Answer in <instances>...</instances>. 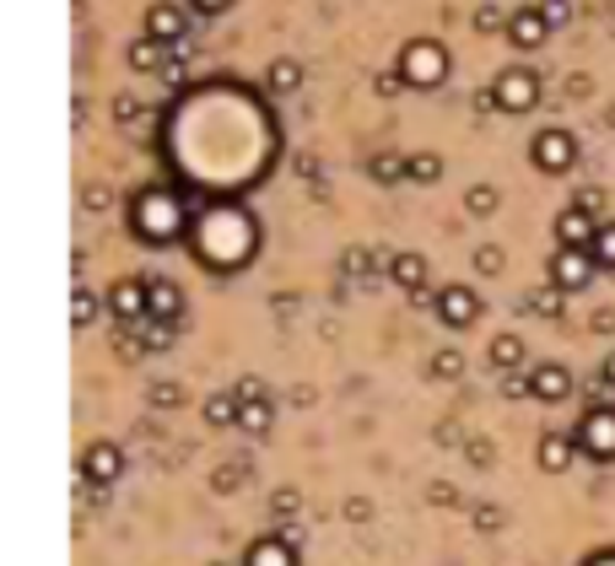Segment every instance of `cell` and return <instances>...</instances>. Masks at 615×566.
<instances>
[{"instance_id": "23", "label": "cell", "mask_w": 615, "mask_h": 566, "mask_svg": "<svg viewBox=\"0 0 615 566\" xmlns=\"http://www.w3.org/2000/svg\"><path fill=\"white\" fill-rule=\"evenodd\" d=\"M492 362L496 367H519V362H524V340H519V335H496V340H492Z\"/></svg>"}, {"instance_id": "22", "label": "cell", "mask_w": 615, "mask_h": 566, "mask_svg": "<svg viewBox=\"0 0 615 566\" xmlns=\"http://www.w3.org/2000/svg\"><path fill=\"white\" fill-rule=\"evenodd\" d=\"M410 178H416V184H438V178H443V157H438V152H416V157H410Z\"/></svg>"}, {"instance_id": "36", "label": "cell", "mask_w": 615, "mask_h": 566, "mask_svg": "<svg viewBox=\"0 0 615 566\" xmlns=\"http://www.w3.org/2000/svg\"><path fill=\"white\" fill-rule=\"evenodd\" d=\"M502 394H508V400H519V394H530V378H508V383H502Z\"/></svg>"}, {"instance_id": "10", "label": "cell", "mask_w": 615, "mask_h": 566, "mask_svg": "<svg viewBox=\"0 0 615 566\" xmlns=\"http://www.w3.org/2000/svg\"><path fill=\"white\" fill-rule=\"evenodd\" d=\"M594 238H599V222L588 216V210H562L556 216V248H594Z\"/></svg>"}, {"instance_id": "38", "label": "cell", "mask_w": 615, "mask_h": 566, "mask_svg": "<svg viewBox=\"0 0 615 566\" xmlns=\"http://www.w3.org/2000/svg\"><path fill=\"white\" fill-rule=\"evenodd\" d=\"M599 383H605V389H615V351L599 362Z\"/></svg>"}, {"instance_id": "42", "label": "cell", "mask_w": 615, "mask_h": 566, "mask_svg": "<svg viewBox=\"0 0 615 566\" xmlns=\"http://www.w3.org/2000/svg\"><path fill=\"white\" fill-rule=\"evenodd\" d=\"M216 566H222V562H216Z\"/></svg>"}, {"instance_id": "16", "label": "cell", "mask_w": 615, "mask_h": 566, "mask_svg": "<svg viewBox=\"0 0 615 566\" xmlns=\"http://www.w3.org/2000/svg\"><path fill=\"white\" fill-rule=\"evenodd\" d=\"M146 291H152V319L157 323H173L178 319V308H184V291L173 281H146Z\"/></svg>"}, {"instance_id": "28", "label": "cell", "mask_w": 615, "mask_h": 566, "mask_svg": "<svg viewBox=\"0 0 615 566\" xmlns=\"http://www.w3.org/2000/svg\"><path fill=\"white\" fill-rule=\"evenodd\" d=\"M92 319H98V297H92V291H76V302H71V323L86 329Z\"/></svg>"}, {"instance_id": "21", "label": "cell", "mask_w": 615, "mask_h": 566, "mask_svg": "<svg viewBox=\"0 0 615 566\" xmlns=\"http://www.w3.org/2000/svg\"><path fill=\"white\" fill-rule=\"evenodd\" d=\"M130 65H135V71H163V65H167V60H163V43H157V39L130 43Z\"/></svg>"}, {"instance_id": "5", "label": "cell", "mask_w": 615, "mask_h": 566, "mask_svg": "<svg viewBox=\"0 0 615 566\" xmlns=\"http://www.w3.org/2000/svg\"><path fill=\"white\" fill-rule=\"evenodd\" d=\"M594 248H556L551 254V286H562V291H583V286L594 281Z\"/></svg>"}, {"instance_id": "8", "label": "cell", "mask_w": 615, "mask_h": 566, "mask_svg": "<svg viewBox=\"0 0 615 566\" xmlns=\"http://www.w3.org/2000/svg\"><path fill=\"white\" fill-rule=\"evenodd\" d=\"M438 319L449 323V329L475 323L481 319V297H475L470 286H443V291H438Z\"/></svg>"}, {"instance_id": "17", "label": "cell", "mask_w": 615, "mask_h": 566, "mask_svg": "<svg viewBox=\"0 0 615 566\" xmlns=\"http://www.w3.org/2000/svg\"><path fill=\"white\" fill-rule=\"evenodd\" d=\"M244 566H297V562H291V545H287V539H254V545H248V562Z\"/></svg>"}, {"instance_id": "33", "label": "cell", "mask_w": 615, "mask_h": 566, "mask_svg": "<svg viewBox=\"0 0 615 566\" xmlns=\"http://www.w3.org/2000/svg\"><path fill=\"white\" fill-rule=\"evenodd\" d=\"M178 400H184V394H178V383H157V389H152V404H163V410H167V404H178Z\"/></svg>"}, {"instance_id": "24", "label": "cell", "mask_w": 615, "mask_h": 566, "mask_svg": "<svg viewBox=\"0 0 615 566\" xmlns=\"http://www.w3.org/2000/svg\"><path fill=\"white\" fill-rule=\"evenodd\" d=\"M378 184H400V178H410V162H400V157H372V167H368Z\"/></svg>"}, {"instance_id": "7", "label": "cell", "mask_w": 615, "mask_h": 566, "mask_svg": "<svg viewBox=\"0 0 615 566\" xmlns=\"http://www.w3.org/2000/svg\"><path fill=\"white\" fill-rule=\"evenodd\" d=\"M577 162V141L567 130H540L534 135V167L540 173H567Z\"/></svg>"}, {"instance_id": "12", "label": "cell", "mask_w": 615, "mask_h": 566, "mask_svg": "<svg viewBox=\"0 0 615 566\" xmlns=\"http://www.w3.org/2000/svg\"><path fill=\"white\" fill-rule=\"evenodd\" d=\"M109 308H114L124 323L152 319V291H146V281H120L114 291H109Z\"/></svg>"}, {"instance_id": "41", "label": "cell", "mask_w": 615, "mask_h": 566, "mask_svg": "<svg viewBox=\"0 0 615 566\" xmlns=\"http://www.w3.org/2000/svg\"><path fill=\"white\" fill-rule=\"evenodd\" d=\"M611 124H615V109H611Z\"/></svg>"}, {"instance_id": "35", "label": "cell", "mask_w": 615, "mask_h": 566, "mask_svg": "<svg viewBox=\"0 0 615 566\" xmlns=\"http://www.w3.org/2000/svg\"><path fill=\"white\" fill-rule=\"evenodd\" d=\"M540 17H545V22H567V0H545Z\"/></svg>"}, {"instance_id": "18", "label": "cell", "mask_w": 615, "mask_h": 566, "mask_svg": "<svg viewBox=\"0 0 615 566\" xmlns=\"http://www.w3.org/2000/svg\"><path fill=\"white\" fill-rule=\"evenodd\" d=\"M389 276L406 286V291H421V281H427V259H421V254H394V259H389Z\"/></svg>"}, {"instance_id": "19", "label": "cell", "mask_w": 615, "mask_h": 566, "mask_svg": "<svg viewBox=\"0 0 615 566\" xmlns=\"http://www.w3.org/2000/svg\"><path fill=\"white\" fill-rule=\"evenodd\" d=\"M238 415H244V400H238V394H211V400H205V421H211V426H238Z\"/></svg>"}, {"instance_id": "14", "label": "cell", "mask_w": 615, "mask_h": 566, "mask_svg": "<svg viewBox=\"0 0 615 566\" xmlns=\"http://www.w3.org/2000/svg\"><path fill=\"white\" fill-rule=\"evenodd\" d=\"M82 470H86V481L109 485V481H120L124 453H120L114 443H92V447H86V459H82Z\"/></svg>"}, {"instance_id": "29", "label": "cell", "mask_w": 615, "mask_h": 566, "mask_svg": "<svg viewBox=\"0 0 615 566\" xmlns=\"http://www.w3.org/2000/svg\"><path fill=\"white\" fill-rule=\"evenodd\" d=\"M297 81H303V65H297V60H281V65L270 71V86H276V92H287V86H297Z\"/></svg>"}, {"instance_id": "15", "label": "cell", "mask_w": 615, "mask_h": 566, "mask_svg": "<svg viewBox=\"0 0 615 566\" xmlns=\"http://www.w3.org/2000/svg\"><path fill=\"white\" fill-rule=\"evenodd\" d=\"M573 459H577V438H562V432H545V438H540V470L562 475V470H573Z\"/></svg>"}, {"instance_id": "40", "label": "cell", "mask_w": 615, "mask_h": 566, "mask_svg": "<svg viewBox=\"0 0 615 566\" xmlns=\"http://www.w3.org/2000/svg\"><path fill=\"white\" fill-rule=\"evenodd\" d=\"M588 566H615V550H605V556H594Z\"/></svg>"}, {"instance_id": "39", "label": "cell", "mask_w": 615, "mask_h": 566, "mask_svg": "<svg viewBox=\"0 0 615 566\" xmlns=\"http://www.w3.org/2000/svg\"><path fill=\"white\" fill-rule=\"evenodd\" d=\"M189 6H195V11H211V17H216V11H227L233 0H189Z\"/></svg>"}, {"instance_id": "25", "label": "cell", "mask_w": 615, "mask_h": 566, "mask_svg": "<svg viewBox=\"0 0 615 566\" xmlns=\"http://www.w3.org/2000/svg\"><path fill=\"white\" fill-rule=\"evenodd\" d=\"M238 426H244V432H270V400H248Z\"/></svg>"}, {"instance_id": "34", "label": "cell", "mask_w": 615, "mask_h": 566, "mask_svg": "<svg viewBox=\"0 0 615 566\" xmlns=\"http://www.w3.org/2000/svg\"><path fill=\"white\" fill-rule=\"evenodd\" d=\"M475 28H481V33H492V28H502V17H496V6H481V11H475Z\"/></svg>"}, {"instance_id": "11", "label": "cell", "mask_w": 615, "mask_h": 566, "mask_svg": "<svg viewBox=\"0 0 615 566\" xmlns=\"http://www.w3.org/2000/svg\"><path fill=\"white\" fill-rule=\"evenodd\" d=\"M184 28H189V17L173 6V0H157L152 11H146V39L157 43H184Z\"/></svg>"}, {"instance_id": "1", "label": "cell", "mask_w": 615, "mask_h": 566, "mask_svg": "<svg viewBox=\"0 0 615 566\" xmlns=\"http://www.w3.org/2000/svg\"><path fill=\"white\" fill-rule=\"evenodd\" d=\"M195 243H201L205 265H238L248 254V243H254V233H248V222L238 210H216V216H205V227Z\"/></svg>"}, {"instance_id": "4", "label": "cell", "mask_w": 615, "mask_h": 566, "mask_svg": "<svg viewBox=\"0 0 615 566\" xmlns=\"http://www.w3.org/2000/svg\"><path fill=\"white\" fill-rule=\"evenodd\" d=\"M492 92H496V109H502V114H530L534 103H540V81H534V71H519V65L502 71Z\"/></svg>"}, {"instance_id": "30", "label": "cell", "mask_w": 615, "mask_h": 566, "mask_svg": "<svg viewBox=\"0 0 615 566\" xmlns=\"http://www.w3.org/2000/svg\"><path fill=\"white\" fill-rule=\"evenodd\" d=\"M459 351H438V357H432V372H438V378H459Z\"/></svg>"}, {"instance_id": "27", "label": "cell", "mask_w": 615, "mask_h": 566, "mask_svg": "<svg viewBox=\"0 0 615 566\" xmlns=\"http://www.w3.org/2000/svg\"><path fill=\"white\" fill-rule=\"evenodd\" d=\"M594 259L615 270V222H599V238H594Z\"/></svg>"}, {"instance_id": "20", "label": "cell", "mask_w": 615, "mask_h": 566, "mask_svg": "<svg viewBox=\"0 0 615 566\" xmlns=\"http://www.w3.org/2000/svg\"><path fill=\"white\" fill-rule=\"evenodd\" d=\"M562 302H567L562 286H540V291H530V313H540V319H562Z\"/></svg>"}, {"instance_id": "32", "label": "cell", "mask_w": 615, "mask_h": 566, "mask_svg": "<svg viewBox=\"0 0 615 566\" xmlns=\"http://www.w3.org/2000/svg\"><path fill=\"white\" fill-rule=\"evenodd\" d=\"M167 340H173V323H157V319H152V329H146V346H152V351H163Z\"/></svg>"}, {"instance_id": "3", "label": "cell", "mask_w": 615, "mask_h": 566, "mask_svg": "<svg viewBox=\"0 0 615 566\" xmlns=\"http://www.w3.org/2000/svg\"><path fill=\"white\" fill-rule=\"evenodd\" d=\"M400 76H406V86H443L449 81V49L438 39H410L400 49Z\"/></svg>"}, {"instance_id": "9", "label": "cell", "mask_w": 615, "mask_h": 566, "mask_svg": "<svg viewBox=\"0 0 615 566\" xmlns=\"http://www.w3.org/2000/svg\"><path fill=\"white\" fill-rule=\"evenodd\" d=\"M530 394L540 404H562L567 394H573V372L562 362H545V367H534L530 372Z\"/></svg>"}, {"instance_id": "37", "label": "cell", "mask_w": 615, "mask_h": 566, "mask_svg": "<svg viewBox=\"0 0 615 566\" xmlns=\"http://www.w3.org/2000/svg\"><path fill=\"white\" fill-rule=\"evenodd\" d=\"M400 86H406V76H400V71H394V76H378V92H383V97H394Z\"/></svg>"}, {"instance_id": "13", "label": "cell", "mask_w": 615, "mask_h": 566, "mask_svg": "<svg viewBox=\"0 0 615 566\" xmlns=\"http://www.w3.org/2000/svg\"><path fill=\"white\" fill-rule=\"evenodd\" d=\"M545 33H551V22L540 17V6H524V11H513V17H508V39L519 43V49H540Z\"/></svg>"}, {"instance_id": "31", "label": "cell", "mask_w": 615, "mask_h": 566, "mask_svg": "<svg viewBox=\"0 0 615 566\" xmlns=\"http://www.w3.org/2000/svg\"><path fill=\"white\" fill-rule=\"evenodd\" d=\"M475 265H481L486 276H496V270H502V248H492V243H486V248H475Z\"/></svg>"}, {"instance_id": "2", "label": "cell", "mask_w": 615, "mask_h": 566, "mask_svg": "<svg viewBox=\"0 0 615 566\" xmlns=\"http://www.w3.org/2000/svg\"><path fill=\"white\" fill-rule=\"evenodd\" d=\"M135 233L146 243H173L184 233V205L173 200L167 189H146L135 200Z\"/></svg>"}, {"instance_id": "26", "label": "cell", "mask_w": 615, "mask_h": 566, "mask_svg": "<svg viewBox=\"0 0 615 566\" xmlns=\"http://www.w3.org/2000/svg\"><path fill=\"white\" fill-rule=\"evenodd\" d=\"M464 210H470V216H492V210H496V189H492V184H475V189L464 195Z\"/></svg>"}, {"instance_id": "6", "label": "cell", "mask_w": 615, "mask_h": 566, "mask_svg": "<svg viewBox=\"0 0 615 566\" xmlns=\"http://www.w3.org/2000/svg\"><path fill=\"white\" fill-rule=\"evenodd\" d=\"M577 447H583L588 459H615V410H611V404H599V410H588V415H583V426H577Z\"/></svg>"}]
</instances>
